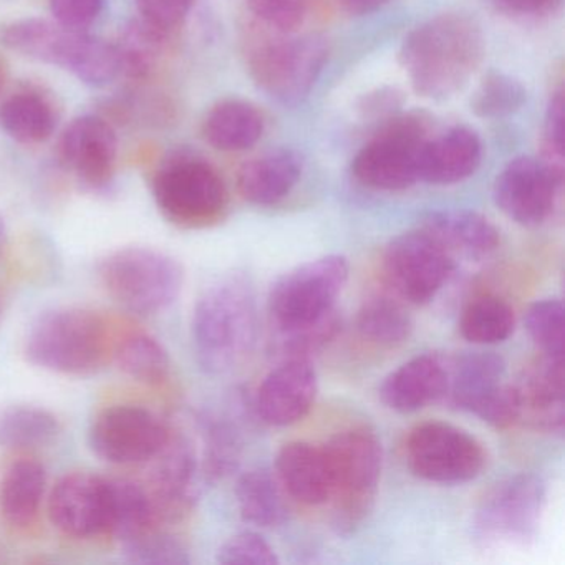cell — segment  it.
Returning <instances> with one entry per match:
<instances>
[{
    "mask_svg": "<svg viewBox=\"0 0 565 565\" xmlns=\"http://www.w3.org/2000/svg\"><path fill=\"white\" fill-rule=\"evenodd\" d=\"M484 54V35L478 22L448 12L422 22L406 35L399 62L419 97L446 102L468 87Z\"/></svg>",
    "mask_w": 565,
    "mask_h": 565,
    "instance_id": "1",
    "label": "cell"
},
{
    "mask_svg": "<svg viewBox=\"0 0 565 565\" xmlns=\"http://www.w3.org/2000/svg\"><path fill=\"white\" fill-rule=\"evenodd\" d=\"M259 316L253 284L227 274L211 284L193 310L194 355L204 372L224 375L244 363L257 340Z\"/></svg>",
    "mask_w": 565,
    "mask_h": 565,
    "instance_id": "2",
    "label": "cell"
},
{
    "mask_svg": "<svg viewBox=\"0 0 565 565\" xmlns=\"http://www.w3.org/2000/svg\"><path fill=\"white\" fill-rule=\"evenodd\" d=\"M0 41L24 57L71 72L88 87H107L121 75L117 45L47 19L12 22L6 25Z\"/></svg>",
    "mask_w": 565,
    "mask_h": 565,
    "instance_id": "3",
    "label": "cell"
},
{
    "mask_svg": "<svg viewBox=\"0 0 565 565\" xmlns=\"http://www.w3.org/2000/svg\"><path fill=\"white\" fill-rule=\"evenodd\" d=\"M108 337L107 322L97 312L78 307L55 309L35 320L25 353L34 365L49 372L90 375L107 360Z\"/></svg>",
    "mask_w": 565,
    "mask_h": 565,
    "instance_id": "4",
    "label": "cell"
},
{
    "mask_svg": "<svg viewBox=\"0 0 565 565\" xmlns=\"http://www.w3.org/2000/svg\"><path fill=\"white\" fill-rule=\"evenodd\" d=\"M332 476L335 527L352 534L375 505L383 468V448L375 431L366 426L343 429L323 445Z\"/></svg>",
    "mask_w": 565,
    "mask_h": 565,
    "instance_id": "5",
    "label": "cell"
},
{
    "mask_svg": "<svg viewBox=\"0 0 565 565\" xmlns=\"http://www.w3.org/2000/svg\"><path fill=\"white\" fill-rule=\"evenodd\" d=\"M98 276L115 302L143 317L170 309L184 280L177 259L150 247H127L110 254L98 267Z\"/></svg>",
    "mask_w": 565,
    "mask_h": 565,
    "instance_id": "6",
    "label": "cell"
},
{
    "mask_svg": "<svg viewBox=\"0 0 565 565\" xmlns=\"http://www.w3.org/2000/svg\"><path fill=\"white\" fill-rule=\"evenodd\" d=\"M158 210L184 230H203L223 220L227 188L213 164L191 153L168 158L153 178Z\"/></svg>",
    "mask_w": 565,
    "mask_h": 565,
    "instance_id": "7",
    "label": "cell"
},
{
    "mask_svg": "<svg viewBox=\"0 0 565 565\" xmlns=\"http://www.w3.org/2000/svg\"><path fill=\"white\" fill-rule=\"evenodd\" d=\"M545 501V482L532 472H519L495 482L476 505V541L484 545L525 544L537 535Z\"/></svg>",
    "mask_w": 565,
    "mask_h": 565,
    "instance_id": "8",
    "label": "cell"
},
{
    "mask_svg": "<svg viewBox=\"0 0 565 565\" xmlns=\"http://www.w3.org/2000/svg\"><path fill=\"white\" fill-rule=\"evenodd\" d=\"M349 273L345 257L332 254L309 260L280 276L270 287L267 299L274 329L303 326L335 309Z\"/></svg>",
    "mask_w": 565,
    "mask_h": 565,
    "instance_id": "9",
    "label": "cell"
},
{
    "mask_svg": "<svg viewBox=\"0 0 565 565\" xmlns=\"http://www.w3.org/2000/svg\"><path fill=\"white\" fill-rule=\"evenodd\" d=\"M428 140L425 121L416 115L393 117L352 164L355 180L376 191H405L419 181V157Z\"/></svg>",
    "mask_w": 565,
    "mask_h": 565,
    "instance_id": "10",
    "label": "cell"
},
{
    "mask_svg": "<svg viewBox=\"0 0 565 565\" xmlns=\"http://www.w3.org/2000/svg\"><path fill=\"white\" fill-rule=\"evenodd\" d=\"M329 58L320 35L279 38L264 42L250 54L249 71L257 87L284 105H297L310 94Z\"/></svg>",
    "mask_w": 565,
    "mask_h": 565,
    "instance_id": "11",
    "label": "cell"
},
{
    "mask_svg": "<svg viewBox=\"0 0 565 565\" xmlns=\"http://www.w3.org/2000/svg\"><path fill=\"white\" fill-rule=\"evenodd\" d=\"M382 270L393 296L413 306H425L448 282L455 257L419 227L390 241L383 250Z\"/></svg>",
    "mask_w": 565,
    "mask_h": 565,
    "instance_id": "12",
    "label": "cell"
},
{
    "mask_svg": "<svg viewBox=\"0 0 565 565\" xmlns=\"http://www.w3.org/2000/svg\"><path fill=\"white\" fill-rule=\"evenodd\" d=\"M405 458L413 475L439 484L471 481L486 465L481 443L465 429L443 422L415 426L406 438Z\"/></svg>",
    "mask_w": 565,
    "mask_h": 565,
    "instance_id": "13",
    "label": "cell"
},
{
    "mask_svg": "<svg viewBox=\"0 0 565 565\" xmlns=\"http://www.w3.org/2000/svg\"><path fill=\"white\" fill-rule=\"evenodd\" d=\"M170 435V426L150 409L114 405L95 416L88 429V445L98 458L111 465H141L163 449Z\"/></svg>",
    "mask_w": 565,
    "mask_h": 565,
    "instance_id": "14",
    "label": "cell"
},
{
    "mask_svg": "<svg viewBox=\"0 0 565 565\" xmlns=\"http://www.w3.org/2000/svg\"><path fill=\"white\" fill-rule=\"evenodd\" d=\"M564 180L555 177L541 158L509 161L492 188L495 206L514 223L537 227L554 213Z\"/></svg>",
    "mask_w": 565,
    "mask_h": 565,
    "instance_id": "15",
    "label": "cell"
},
{
    "mask_svg": "<svg viewBox=\"0 0 565 565\" xmlns=\"http://www.w3.org/2000/svg\"><path fill=\"white\" fill-rule=\"evenodd\" d=\"M118 138L114 127L98 115L75 118L62 135V164L92 190H105L114 180Z\"/></svg>",
    "mask_w": 565,
    "mask_h": 565,
    "instance_id": "16",
    "label": "cell"
},
{
    "mask_svg": "<svg viewBox=\"0 0 565 565\" xmlns=\"http://www.w3.org/2000/svg\"><path fill=\"white\" fill-rule=\"evenodd\" d=\"M52 524L71 537L87 539L108 527V481L90 472H71L49 498Z\"/></svg>",
    "mask_w": 565,
    "mask_h": 565,
    "instance_id": "17",
    "label": "cell"
},
{
    "mask_svg": "<svg viewBox=\"0 0 565 565\" xmlns=\"http://www.w3.org/2000/svg\"><path fill=\"white\" fill-rule=\"evenodd\" d=\"M317 393L319 380L312 360H282L257 390V415L270 426L294 425L309 415Z\"/></svg>",
    "mask_w": 565,
    "mask_h": 565,
    "instance_id": "18",
    "label": "cell"
},
{
    "mask_svg": "<svg viewBox=\"0 0 565 565\" xmlns=\"http://www.w3.org/2000/svg\"><path fill=\"white\" fill-rule=\"evenodd\" d=\"M151 488L148 489L158 518H181L191 511L198 499V458L194 446L181 433L171 429L170 438L154 456Z\"/></svg>",
    "mask_w": 565,
    "mask_h": 565,
    "instance_id": "19",
    "label": "cell"
},
{
    "mask_svg": "<svg viewBox=\"0 0 565 565\" xmlns=\"http://www.w3.org/2000/svg\"><path fill=\"white\" fill-rule=\"evenodd\" d=\"M519 398V423L542 433L564 428V359L541 355L514 383Z\"/></svg>",
    "mask_w": 565,
    "mask_h": 565,
    "instance_id": "20",
    "label": "cell"
},
{
    "mask_svg": "<svg viewBox=\"0 0 565 565\" xmlns=\"http://www.w3.org/2000/svg\"><path fill=\"white\" fill-rule=\"evenodd\" d=\"M276 478L280 488L306 505L330 501L332 476L323 446L307 441H290L280 448L276 458Z\"/></svg>",
    "mask_w": 565,
    "mask_h": 565,
    "instance_id": "21",
    "label": "cell"
},
{
    "mask_svg": "<svg viewBox=\"0 0 565 565\" xmlns=\"http://www.w3.org/2000/svg\"><path fill=\"white\" fill-rule=\"evenodd\" d=\"M504 360L494 352H466L446 359L443 402L476 415L486 399L504 385Z\"/></svg>",
    "mask_w": 565,
    "mask_h": 565,
    "instance_id": "22",
    "label": "cell"
},
{
    "mask_svg": "<svg viewBox=\"0 0 565 565\" xmlns=\"http://www.w3.org/2000/svg\"><path fill=\"white\" fill-rule=\"evenodd\" d=\"M446 388V356L423 353L386 376L380 388L382 402L396 413H415L443 399Z\"/></svg>",
    "mask_w": 565,
    "mask_h": 565,
    "instance_id": "23",
    "label": "cell"
},
{
    "mask_svg": "<svg viewBox=\"0 0 565 565\" xmlns=\"http://www.w3.org/2000/svg\"><path fill=\"white\" fill-rule=\"evenodd\" d=\"M482 160V143L471 128L455 127L426 140L419 157V181L449 186L476 173Z\"/></svg>",
    "mask_w": 565,
    "mask_h": 565,
    "instance_id": "24",
    "label": "cell"
},
{
    "mask_svg": "<svg viewBox=\"0 0 565 565\" xmlns=\"http://www.w3.org/2000/svg\"><path fill=\"white\" fill-rule=\"evenodd\" d=\"M302 170L303 160L297 151H270L241 168L237 190L247 203L274 206L292 193Z\"/></svg>",
    "mask_w": 565,
    "mask_h": 565,
    "instance_id": "25",
    "label": "cell"
},
{
    "mask_svg": "<svg viewBox=\"0 0 565 565\" xmlns=\"http://www.w3.org/2000/svg\"><path fill=\"white\" fill-rule=\"evenodd\" d=\"M422 230L431 234L452 257L461 254L469 259H482L501 243L498 227L475 211H435L423 220Z\"/></svg>",
    "mask_w": 565,
    "mask_h": 565,
    "instance_id": "26",
    "label": "cell"
},
{
    "mask_svg": "<svg viewBox=\"0 0 565 565\" xmlns=\"http://www.w3.org/2000/svg\"><path fill=\"white\" fill-rule=\"evenodd\" d=\"M204 140L220 151L236 153L253 148L264 135V117L249 102L223 100L204 118Z\"/></svg>",
    "mask_w": 565,
    "mask_h": 565,
    "instance_id": "27",
    "label": "cell"
},
{
    "mask_svg": "<svg viewBox=\"0 0 565 565\" xmlns=\"http://www.w3.org/2000/svg\"><path fill=\"white\" fill-rule=\"evenodd\" d=\"M44 466L34 459H19L6 469L0 481V512L14 527H28L38 519L44 501Z\"/></svg>",
    "mask_w": 565,
    "mask_h": 565,
    "instance_id": "28",
    "label": "cell"
},
{
    "mask_svg": "<svg viewBox=\"0 0 565 565\" xmlns=\"http://www.w3.org/2000/svg\"><path fill=\"white\" fill-rule=\"evenodd\" d=\"M108 481V527L121 544L140 537L157 527V508L148 489L130 479H107Z\"/></svg>",
    "mask_w": 565,
    "mask_h": 565,
    "instance_id": "29",
    "label": "cell"
},
{
    "mask_svg": "<svg viewBox=\"0 0 565 565\" xmlns=\"http://www.w3.org/2000/svg\"><path fill=\"white\" fill-rule=\"evenodd\" d=\"M57 127L54 107L34 92H21L0 105V128L22 145L44 143Z\"/></svg>",
    "mask_w": 565,
    "mask_h": 565,
    "instance_id": "30",
    "label": "cell"
},
{
    "mask_svg": "<svg viewBox=\"0 0 565 565\" xmlns=\"http://www.w3.org/2000/svg\"><path fill=\"white\" fill-rule=\"evenodd\" d=\"M356 332L365 342L382 349L402 345L412 335L413 322L398 297L376 294L356 313Z\"/></svg>",
    "mask_w": 565,
    "mask_h": 565,
    "instance_id": "31",
    "label": "cell"
},
{
    "mask_svg": "<svg viewBox=\"0 0 565 565\" xmlns=\"http://www.w3.org/2000/svg\"><path fill=\"white\" fill-rule=\"evenodd\" d=\"M241 518L257 527H277L287 518L286 504L276 476L266 468L244 472L236 484Z\"/></svg>",
    "mask_w": 565,
    "mask_h": 565,
    "instance_id": "32",
    "label": "cell"
},
{
    "mask_svg": "<svg viewBox=\"0 0 565 565\" xmlns=\"http://www.w3.org/2000/svg\"><path fill=\"white\" fill-rule=\"evenodd\" d=\"M61 433L57 416L39 406H12L0 415V446L34 449L51 445Z\"/></svg>",
    "mask_w": 565,
    "mask_h": 565,
    "instance_id": "33",
    "label": "cell"
},
{
    "mask_svg": "<svg viewBox=\"0 0 565 565\" xmlns=\"http://www.w3.org/2000/svg\"><path fill=\"white\" fill-rule=\"evenodd\" d=\"M515 329L514 309L498 296H481L466 306L459 322L461 335L476 345L504 342Z\"/></svg>",
    "mask_w": 565,
    "mask_h": 565,
    "instance_id": "34",
    "label": "cell"
},
{
    "mask_svg": "<svg viewBox=\"0 0 565 565\" xmlns=\"http://www.w3.org/2000/svg\"><path fill=\"white\" fill-rule=\"evenodd\" d=\"M114 356L118 369L135 382L160 385L170 375L171 360L167 349L147 333L125 337Z\"/></svg>",
    "mask_w": 565,
    "mask_h": 565,
    "instance_id": "35",
    "label": "cell"
},
{
    "mask_svg": "<svg viewBox=\"0 0 565 565\" xmlns=\"http://www.w3.org/2000/svg\"><path fill=\"white\" fill-rule=\"evenodd\" d=\"M204 443L203 471L210 481H220L236 471L241 461L239 433L226 418L204 415L200 418Z\"/></svg>",
    "mask_w": 565,
    "mask_h": 565,
    "instance_id": "36",
    "label": "cell"
},
{
    "mask_svg": "<svg viewBox=\"0 0 565 565\" xmlns=\"http://www.w3.org/2000/svg\"><path fill=\"white\" fill-rule=\"evenodd\" d=\"M168 35L170 34L148 24L143 19L135 22L125 32L121 44L117 45L121 74L137 81L150 77L167 44Z\"/></svg>",
    "mask_w": 565,
    "mask_h": 565,
    "instance_id": "37",
    "label": "cell"
},
{
    "mask_svg": "<svg viewBox=\"0 0 565 565\" xmlns=\"http://www.w3.org/2000/svg\"><path fill=\"white\" fill-rule=\"evenodd\" d=\"M340 329H342V320L333 309L313 322L276 330V337L273 340L274 350L282 360H312L316 353L322 352L339 335Z\"/></svg>",
    "mask_w": 565,
    "mask_h": 565,
    "instance_id": "38",
    "label": "cell"
},
{
    "mask_svg": "<svg viewBox=\"0 0 565 565\" xmlns=\"http://www.w3.org/2000/svg\"><path fill=\"white\" fill-rule=\"evenodd\" d=\"M525 104L521 82L502 72H489L471 98V111L479 118L499 120L518 114Z\"/></svg>",
    "mask_w": 565,
    "mask_h": 565,
    "instance_id": "39",
    "label": "cell"
},
{
    "mask_svg": "<svg viewBox=\"0 0 565 565\" xmlns=\"http://www.w3.org/2000/svg\"><path fill=\"white\" fill-rule=\"evenodd\" d=\"M525 329L542 355L564 359V306L557 299L532 303L525 313Z\"/></svg>",
    "mask_w": 565,
    "mask_h": 565,
    "instance_id": "40",
    "label": "cell"
},
{
    "mask_svg": "<svg viewBox=\"0 0 565 565\" xmlns=\"http://www.w3.org/2000/svg\"><path fill=\"white\" fill-rule=\"evenodd\" d=\"M125 557L138 565H188L191 562L186 545L167 532L157 529L121 544Z\"/></svg>",
    "mask_w": 565,
    "mask_h": 565,
    "instance_id": "41",
    "label": "cell"
},
{
    "mask_svg": "<svg viewBox=\"0 0 565 565\" xmlns=\"http://www.w3.org/2000/svg\"><path fill=\"white\" fill-rule=\"evenodd\" d=\"M217 562L224 565H277L276 551L257 532H239L227 539L220 551Z\"/></svg>",
    "mask_w": 565,
    "mask_h": 565,
    "instance_id": "42",
    "label": "cell"
},
{
    "mask_svg": "<svg viewBox=\"0 0 565 565\" xmlns=\"http://www.w3.org/2000/svg\"><path fill=\"white\" fill-rule=\"evenodd\" d=\"M312 0H249L253 14L280 34L296 31L306 21Z\"/></svg>",
    "mask_w": 565,
    "mask_h": 565,
    "instance_id": "43",
    "label": "cell"
},
{
    "mask_svg": "<svg viewBox=\"0 0 565 565\" xmlns=\"http://www.w3.org/2000/svg\"><path fill=\"white\" fill-rule=\"evenodd\" d=\"M564 94L557 92L548 104L547 114H545L544 138H542L541 160L547 164L548 170L555 177L564 180Z\"/></svg>",
    "mask_w": 565,
    "mask_h": 565,
    "instance_id": "44",
    "label": "cell"
},
{
    "mask_svg": "<svg viewBox=\"0 0 565 565\" xmlns=\"http://www.w3.org/2000/svg\"><path fill=\"white\" fill-rule=\"evenodd\" d=\"M141 19L160 31H177L193 9L194 0H135Z\"/></svg>",
    "mask_w": 565,
    "mask_h": 565,
    "instance_id": "45",
    "label": "cell"
},
{
    "mask_svg": "<svg viewBox=\"0 0 565 565\" xmlns=\"http://www.w3.org/2000/svg\"><path fill=\"white\" fill-rule=\"evenodd\" d=\"M55 22L75 31H87L104 12L107 0H49Z\"/></svg>",
    "mask_w": 565,
    "mask_h": 565,
    "instance_id": "46",
    "label": "cell"
},
{
    "mask_svg": "<svg viewBox=\"0 0 565 565\" xmlns=\"http://www.w3.org/2000/svg\"><path fill=\"white\" fill-rule=\"evenodd\" d=\"M501 11L518 18H544L554 14L561 0H494Z\"/></svg>",
    "mask_w": 565,
    "mask_h": 565,
    "instance_id": "47",
    "label": "cell"
},
{
    "mask_svg": "<svg viewBox=\"0 0 565 565\" xmlns=\"http://www.w3.org/2000/svg\"><path fill=\"white\" fill-rule=\"evenodd\" d=\"M339 2L350 14L363 15L382 8L388 0H339Z\"/></svg>",
    "mask_w": 565,
    "mask_h": 565,
    "instance_id": "48",
    "label": "cell"
},
{
    "mask_svg": "<svg viewBox=\"0 0 565 565\" xmlns=\"http://www.w3.org/2000/svg\"><path fill=\"white\" fill-rule=\"evenodd\" d=\"M6 239H8V234H6L4 221L0 217V254L4 250Z\"/></svg>",
    "mask_w": 565,
    "mask_h": 565,
    "instance_id": "49",
    "label": "cell"
},
{
    "mask_svg": "<svg viewBox=\"0 0 565 565\" xmlns=\"http://www.w3.org/2000/svg\"><path fill=\"white\" fill-rule=\"evenodd\" d=\"M0 85H2V75H0Z\"/></svg>",
    "mask_w": 565,
    "mask_h": 565,
    "instance_id": "50",
    "label": "cell"
}]
</instances>
